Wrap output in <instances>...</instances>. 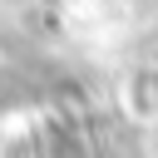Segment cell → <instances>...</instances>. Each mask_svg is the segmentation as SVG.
<instances>
[{
	"mask_svg": "<svg viewBox=\"0 0 158 158\" xmlns=\"http://www.w3.org/2000/svg\"><path fill=\"white\" fill-rule=\"evenodd\" d=\"M123 109H128V118L133 123H158V64H148V69H138L128 84H123Z\"/></svg>",
	"mask_w": 158,
	"mask_h": 158,
	"instance_id": "obj_1",
	"label": "cell"
}]
</instances>
